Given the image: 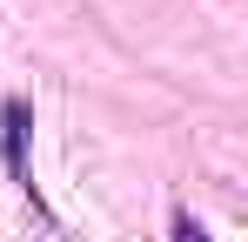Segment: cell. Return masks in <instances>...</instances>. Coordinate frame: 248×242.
Wrapping results in <instances>:
<instances>
[{
    "instance_id": "1",
    "label": "cell",
    "mask_w": 248,
    "mask_h": 242,
    "mask_svg": "<svg viewBox=\"0 0 248 242\" xmlns=\"http://www.w3.org/2000/svg\"><path fill=\"white\" fill-rule=\"evenodd\" d=\"M174 242H215V236H208L195 215H174Z\"/></svg>"
}]
</instances>
